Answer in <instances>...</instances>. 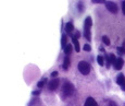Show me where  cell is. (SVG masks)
I'll return each mask as SVG.
<instances>
[{
	"instance_id": "1",
	"label": "cell",
	"mask_w": 125,
	"mask_h": 106,
	"mask_svg": "<svg viewBox=\"0 0 125 106\" xmlns=\"http://www.w3.org/2000/svg\"><path fill=\"white\" fill-rule=\"evenodd\" d=\"M91 25H92L91 18L87 16L86 19H85V23H84V36L88 41L91 39V34H90V27H91Z\"/></svg>"
},
{
	"instance_id": "2",
	"label": "cell",
	"mask_w": 125,
	"mask_h": 106,
	"mask_svg": "<svg viewBox=\"0 0 125 106\" xmlns=\"http://www.w3.org/2000/svg\"><path fill=\"white\" fill-rule=\"evenodd\" d=\"M74 92V87L72 83H70V82H66V83H64V85H63V89H62V93H63V98L68 97V96H71L72 94H73Z\"/></svg>"
},
{
	"instance_id": "3",
	"label": "cell",
	"mask_w": 125,
	"mask_h": 106,
	"mask_svg": "<svg viewBox=\"0 0 125 106\" xmlns=\"http://www.w3.org/2000/svg\"><path fill=\"white\" fill-rule=\"evenodd\" d=\"M78 70L82 74H84V76H87V74H89L90 72V66L89 63H87V61H79L78 63Z\"/></svg>"
},
{
	"instance_id": "4",
	"label": "cell",
	"mask_w": 125,
	"mask_h": 106,
	"mask_svg": "<svg viewBox=\"0 0 125 106\" xmlns=\"http://www.w3.org/2000/svg\"><path fill=\"white\" fill-rule=\"evenodd\" d=\"M106 7L107 9H108L111 13H117V5H115L114 2H112V1H107L106 2Z\"/></svg>"
},
{
	"instance_id": "5",
	"label": "cell",
	"mask_w": 125,
	"mask_h": 106,
	"mask_svg": "<svg viewBox=\"0 0 125 106\" xmlns=\"http://www.w3.org/2000/svg\"><path fill=\"white\" fill-rule=\"evenodd\" d=\"M59 83H60L59 79H52L51 81H49V83H48V89L50 91L57 90L58 87H59Z\"/></svg>"
},
{
	"instance_id": "6",
	"label": "cell",
	"mask_w": 125,
	"mask_h": 106,
	"mask_svg": "<svg viewBox=\"0 0 125 106\" xmlns=\"http://www.w3.org/2000/svg\"><path fill=\"white\" fill-rule=\"evenodd\" d=\"M116 83L121 87L122 91H125V76L123 73H120L116 78Z\"/></svg>"
},
{
	"instance_id": "7",
	"label": "cell",
	"mask_w": 125,
	"mask_h": 106,
	"mask_svg": "<svg viewBox=\"0 0 125 106\" xmlns=\"http://www.w3.org/2000/svg\"><path fill=\"white\" fill-rule=\"evenodd\" d=\"M123 66H124V60H123L122 58H117L116 63H115V65H114V68L116 69V70H121Z\"/></svg>"
},
{
	"instance_id": "8",
	"label": "cell",
	"mask_w": 125,
	"mask_h": 106,
	"mask_svg": "<svg viewBox=\"0 0 125 106\" xmlns=\"http://www.w3.org/2000/svg\"><path fill=\"white\" fill-rule=\"evenodd\" d=\"M84 106H98V104L92 97H88L86 100V102H85Z\"/></svg>"
},
{
	"instance_id": "9",
	"label": "cell",
	"mask_w": 125,
	"mask_h": 106,
	"mask_svg": "<svg viewBox=\"0 0 125 106\" xmlns=\"http://www.w3.org/2000/svg\"><path fill=\"white\" fill-rule=\"evenodd\" d=\"M72 42H73V45H74V47H75V50L77 53L81 50V47H79V42H78V39L75 37V36H72Z\"/></svg>"
},
{
	"instance_id": "10",
	"label": "cell",
	"mask_w": 125,
	"mask_h": 106,
	"mask_svg": "<svg viewBox=\"0 0 125 106\" xmlns=\"http://www.w3.org/2000/svg\"><path fill=\"white\" fill-rule=\"evenodd\" d=\"M65 31H66V33H72L74 31V25L72 22H68L66 24H65Z\"/></svg>"
},
{
	"instance_id": "11",
	"label": "cell",
	"mask_w": 125,
	"mask_h": 106,
	"mask_svg": "<svg viewBox=\"0 0 125 106\" xmlns=\"http://www.w3.org/2000/svg\"><path fill=\"white\" fill-rule=\"evenodd\" d=\"M70 65H71V61H70V57L69 56H66V57L64 58V61H63V69L64 70H68L69 69V67H70Z\"/></svg>"
},
{
	"instance_id": "12",
	"label": "cell",
	"mask_w": 125,
	"mask_h": 106,
	"mask_svg": "<svg viewBox=\"0 0 125 106\" xmlns=\"http://www.w3.org/2000/svg\"><path fill=\"white\" fill-rule=\"evenodd\" d=\"M63 50H64L65 55H66V56H69V55H71V53H72V50H73V46H72L71 44H68V45L65 46V48L63 49Z\"/></svg>"
},
{
	"instance_id": "13",
	"label": "cell",
	"mask_w": 125,
	"mask_h": 106,
	"mask_svg": "<svg viewBox=\"0 0 125 106\" xmlns=\"http://www.w3.org/2000/svg\"><path fill=\"white\" fill-rule=\"evenodd\" d=\"M66 45H68V36H66V34H63L62 39H61V46H62L63 49H64Z\"/></svg>"
},
{
	"instance_id": "14",
	"label": "cell",
	"mask_w": 125,
	"mask_h": 106,
	"mask_svg": "<svg viewBox=\"0 0 125 106\" xmlns=\"http://www.w3.org/2000/svg\"><path fill=\"white\" fill-rule=\"evenodd\" d=\"M47 81H48V79H47V78H43V79H41L40 81H39V82L37 83V87H39V89L43 87H45V84L47 83Z\"/></svg>"
},
{
	"instance_id": "15",
	"label": "cell",
	"mask_w": 125,
	"mask_h": 106,
	"mask_svg": "<svg viewBox=\"0 0 125 106\" xmlns=\"http://www.w3.org/2000/svg\"><path fill=\"white\" fill-rule=\"evenodd\" d=\"M97 61L99 63V66H103L104 65V56H102V55L97 56Z\"/></svg>"
},
{
	"instance_id": "16",
	"label": "cell",
	"mask_w": 125,
	"mask_h": 106,
	"mask_svg": "<svg viewBox=\"0 0 125 106\" xmlns=\"http://www.w3.org/2000/svg\"><path fill=\"white\" fill-rule=\"evenodd\" d=\"M109 59H110V63H112V65H115V63H116V60H117V58L115 57V55L109 54Z\"/></svg>"
},
{
	"instance_id": "17",
	"label": "cell",
	"mask_w": 125,
	"mask_h": 106,
	"mask_svg": "<svg viewBox=\"0 0 125 106\" xmlns=\"http://www.w3.org/2000/svg\"><path fill=\"white\" fill-rule=\"evenodd\" d=\"M102 42L106 44V45H108V46L111 44V42H110V39H109L108 36H103V37H102Z\"/></svg>"
},
{
	"instance_id": "18",
	"label": "cell",
	"mask_w": 125,
	"mask_h": 106,
	"mask_svg": "<svg viewBox=\"0 0 125 106\" xmlns=\"http://www.w3.org/2000/svg\"><path fill=\"white\" fill-rule=\"evenodd\" d=\"M77 8H78L79 12H83V11H84V5H83V2H82V1H79V2H78V5H77Z\"/></svg>"
},
{
	"instance_id": "19",
	"label": "cell",
	"mask_w": 125,
	"mask_h": 106,
	"mask_svg": "<svg viewBox=\"0 0 125 106\" xmlns=\"http://www.w3.org/2000/svg\"><path fill=\"white\" fill-rule=\"evenodd\" d=\"M83 49H84L85 52H90V50H91V47H90L89 44H85L84 47H83Z\"/></svg>"
},
{
	"instance_id": "20",
	"label": "cell",
	"mask_w": 125,
	"mask_h": 106,
	"mask_svg": "<svg viewBox=\"0 0 125 106\" xmlns=\"http://www.w3.org/2000/svg\"><path fill=\"white\" fill-rule=\"evenodd\" d=\"M117 52H119L120 55H122V54H124L125 53V48L124 47H117Z\"/></svg>"
},
{
	"instance_id": "21",
	"label": "cell",
	"mask_w": 125,
	"mask_h": 106,
	"mask_svg": "<svg viewBox=\"0 0 125 106\" xmlns=\"http://www.w3.org/2000/svg\"><path fill=\"white\" fill-rule=\"evenodd\" d=\"M91 2H94V3H104V2H107V1H104V0H92Z\"/></svg>"
},
{
	"instance_id": "22",
	"label": "cell",
	"mask_w": 125,
	"mask_h": 106,
	"mask_svg": "<svg viewBox=\"0 0 125 106\" xmlns=\"http://www.w3.org/2000/svg\"><path fill=\"white\" fill-rule=\"evenodd\" d=\"M32 94H33L34 96H38L39 94H40V91H39V90H37V91H33Z\"/></svg>"
},
{
	"instance_id": "23",
	"label": "cell",
	"mask_w": 125,
	"mask_h": 106,
	"mask_svg": "<svg viewBox=\"0 0 125 106\" xmlns=\"http://www.w3.org/2000/svg\"><path fill=\"white\" fill-rule=\"evenodd\" d=\"M122 11H123V14L125 15V1L122 2Z\"/></svg>"
},
{
	"instance_id": "24",
	"label": "cell",
	"mask_w": 125,
	"mask_h": 106,
	"mask_svg": "<svg viewBox=\"0 0 125 106\" xmlns=\"http://www.w3.org/2000/svg\"><path fill=\"white\" fill-rule=\"evenodd\" d=\"M109 106H117V105H116V103H115V102L110 101V102H109Z\"/></svg>"
},
{
	"instance_id": "25",
	"label": "cell",
	"mask_w": 125,
	"mask_h": 106,
	"mask_svg": "<svg viewBox=\"0 0 125 106\" xmlns=\"http://www.w3.org/2000/svg\"><path fill=\"white\" fill-rule=\"evenodd\" d=\"M74 36H75V37L77 38V39H78L79 36H81V33H79V32H76V33H75V35H74Z\"/></svg>"
},
{
	"instance_id": "26",
	"label": "cell",
	"mask_w": 125,
	"mask_h": 106,
	"mask_svg": "<svg viewBox=\"0 0 125 106\" xmlns=\"http://www.w3.org/2000/svg\"><path fill=\"white\" fill-rule=\"evenodd\" d=\"M58 76V71H53L51 72V77H57Z\"/></svg>"
}]
</instances>
